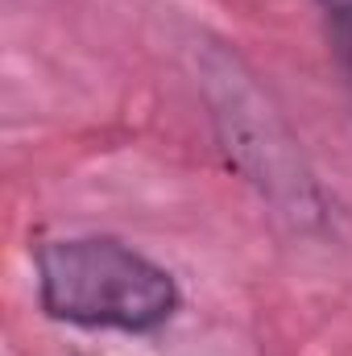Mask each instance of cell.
Wrapping results in <instances>:
<instances>
[{"instance_id":"1","label":"cell","mask_w":352,"mask_h":356,"mask_svg":"<svg viewBox=\"0 0 352 356\" xmlns=\"http://www.w3.org/2000/svg\"><path fill=\"white\" fill-rule=\"evenodd\" d=\"M38 307L67 327L150 336L182 307L178 277L116 236H54L33 249Z\"/></svg>"},{"instance_id":"2","label":"cell","mask_w":352,"mask_h":356,"mask_svg":"<svg viewBox=\"0 0 352 356\" xmlns=\"http://www.w3.org/2000/svg\"><path fill=\"white\" fill-rule=\"evenodd\" d=\"M319 13H323L332 54H336V63L344 71V83H349V95H352V0H319Z\"/></svg>"}]
</instances>
